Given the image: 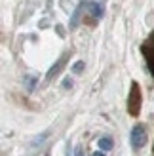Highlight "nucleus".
Instances as JSON below:
<instances>
[{
	"mask_svg": "<svg viewBox=\"0 0 154 156\" xmlns=\"http://www.w3.org/2000/svg\"><path fill=\"white\" fill-rule=\"evenodd\" d=\"M129 141H131V147H133L135 151H139V149H143V147L147 145V131H145V128L141 126V124L131 129Z\"/></svg>",
	"mask_w": 154,
	"mask_h": 156,
	"instance_id": "7ed1b4c3",
	"label": "nucleus"
},
{
	"mask_svg": "<svg viewBox=\"0 0 154 156\" xmlns=\"http://www.w3.org/2000/svg\"><path fill=\"white\" fill-rule=\"evenodd\" d=\"M93 156H105V154H101V152H95V154H93Z\"/></svg>",
	"mask_w": 154,
	"mask_h": 156,
	"instance_id": "1a4fd4ad",
	"label": "nucleus"
},
{
	"mask_svg": "<svg viewBox=\"0 0 154 156\" xmlns=\"http://www.w3.org/2000/svg\"><path fill=\"white\" fill-rule=\"evenodd\" d=\"M63 63H65V57H63V59H59V63H57V65H55V67H53V69H51V71H50V74H48V78H51V76H53V74H55V73H59V69H61V67H63Z\"/></svg>",
	"mask_w": 154,
	"mask_h": 156,
	"instance_id": "423d86ee",
	"label": "nucleus"
},
{
	"mask_svg": "<svg viewBox=\"0 0 154 156\" xmlns=\"http://www.w3.org/2000/svg\"><path fill=\"white\" fill-rule=\"evenodd\" d=\"M74 156H84V154H82V149H76V152H74Z\"/></svg>",
	"mask_w": 154,
	"mask_h": 156,
	"instance_id": "6e6552de",
	"label": "nucleus"
},
{
	"mask_svg": "<svg viewBox=\"0 0 154 156\" xmlns=\"http://www.w3.org/2000/svg\"><path fill=\"white\" fill-rule=\"evenodd\" d=\"M128 111L131 116H137L141 111V90H139V84L133 82L131 84V90H129V105H128Z\"/></svg>",
	"mask_w": 154,
	"mask_h": 156,
	"instance_id": "f03ea898",
	"label": "nucleus"
},
{
	"mask_svg": "<svg viewBox=\"0 0 154 156\" xmlns=\"http://www.w3.org/2000/svg\"><path fill=\"white\" fill-rule=\"evenodd\" d=\"M99 149L101 151H110L112 149V139L110 137H101L99 139Z\"/></svg>",
	"mask_w": 154,
	"mask_h": 156,
	"instance_id": "20e7f679",
	"label": "nucleus"
},
{
	"mask_svg": "<svg viewBox=\"0 0 154 156\" xmlns=\"http://www.w3.org/2000/svg\"><path fill=\"white\" fill-rule=\"evenodd\" d=\"M141 53H143L145 61H147V67H149L150 74L154 76V30L150 33V36L147 38V40L143 42V46H141Z\"/></svg>",
	"mask_w": 154,
	"mask_h": 156,
	"instance_id": "f257e3e1",
	"label": "nucleus"
},
{
	"mask_svg": "<svg viewBox=\"0 0 154 156\" xmlns=\"http://www.w3.org/2000/svg\"><path fill=\"white\" fill-rule=\"evenodd\" d=\"M91 13H93V17H101V15H103V8L101 6H99L97 2H91Z\"/></svg>",
	"mask_w": 154,
	"mask_h": 156,
	"instance_id": "39448f33",
	"label": "nucleus"
},
{
	"mask_svg": "<svg viewBox=\"0 0 154 156\" xmlns=\"http://www.w3.org/2000/svg\"><path fill=\"white\" fill-rule=\"evenodd\" d=\"M82 69H84V63H82V61H78V63L74 65V73H82Z\"/></svg>",
	"mask_w": 154,
	"mask_h": 156,
	"instance_id": "0eeeda50",
	"label": "nucleus"
}]
</instances>
